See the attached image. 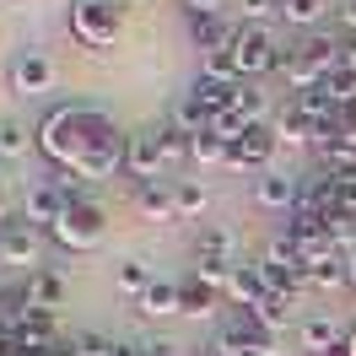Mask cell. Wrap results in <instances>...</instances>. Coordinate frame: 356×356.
<instances>
[{
    "label": "cell",
    "mask_w": 356,
    "mask_h": 356,
    "mask_svg": "<svg viewBox=\"0 0 356 356\" xmlns=\"http://www.w3.org/2000/svg\"><path fill=\"white\" fill-rule=\"evenodd\" d=\"M135 308L146 313V318H173V313H184L178 308V281H152V286L140 291V297H135Z\"/></svg>",
    "instance_id": "cell-19"
},
{
    "label": "cell",
    "mask_w": 356,
    "mask_h": 356,
    "mask_svg": "<svg viewBox=\"0 0 356 356\" xmlns=\"http://www.w3.org/2000/svg\"><path fill=\"white\" fill-rule=\"evenodd\" d=\"M340 70H356V33L340 38Z\"/></svg>",
    "instance_id": "cell-35"
},
{
    "label": "cell",
    "mask_w": 356,
    "mask_h": 356,
    "mask_svg": "<svg viewBox=\"0 0 356 356\" xmlns=\"http://www.w3.org/2000/svg\"><path fill=\"white\" fill-rule=\"evenodd\" d=\"M27 302L54 313L65 302V275H60V270H27Z\"/></svg>",
    "instance_id": "cell-18"
},
{
    "label": "cell",
    "mask_w": 356,
    "mask_h": 356,
    "mask_svg": "<svg viewBox=\"0 0 356 356\" xmlns=\"http://www.w3.org/2000/svg\"><path fill=\"white\" fill-rule=\"evenodd\" d=\"M152 281H156V275L140 265V259H119V265H113V286H119V291H130V297H140V291L152 286Z\"/></svg>",
    "instance_id": "cell-26"
},
{
    "label": "cell",
    "mask_w": 356,
    "mask_h": 356,
    "mask_svg": "<svg viewBox=\"0 0 356 356\" xmlns=\"http://www.w3.org/2000/svg\"><path fill=\"white\" fill-rule=\"evenodd\" d=\"M33 146H38V130H27L22 119H0V162H27Z\"/></svg>",
    "instance_id": "cell-21"
},
{
    "label": "cell",
    "mask_w": 356,
    "mask_h": 356,
    "mask_svg": "<svg viewBox=\"0 0 356 356\" xmlns=\"http://www.w3.org/2000/svg\"><path fill=\"white\" fill-rule=\"evenodd\" d=\"M168 168V146H162V124L152 130H135L130 146H124V173H135V184H152Z\"/></svg>",
    "instance_id": "cell-8"
},
{
    "label": "cell",
    "mask_w": 356,
    "mask_h": 356,
    "mask_svg": "<svg viewBox=\"0 0 356 356\" xmlns=\"http://www.w3.org/2000/svg\"><path fill=\"white\" fill-rule=\"evenodd\" d=\"M334 346H346L340 340V318L334 313H308L302 318V351H334Z\"/></svg>",
    "instance_id": "cell-20"
},
{
    "label": "cell",
    "mask_w": 356,
    "mask_h": 356,
    "mask_svg": "<svg viewBox=\"0 0 356 356\" xmlns=\"http://www.w3.org/2000/svg\"><path fill=\"white\" fill-rule=\"evenodd\" d=\"M54 81H60V70H54V60L44 49H22L11 60V70H6V87L17 97H44V92H54Z\"/></svg>",
    "instance_id": "cell-6"
},
{
    "label": "cell",
    "mask_w": 356,
    "mask_h": 356,
    "mask_svg": "<svg viewBox=\"0 0 356 356\" xmlns=\"http://www.w3.org/2000/svg\"><path fill=\"white\" fill-rule=\"evenodd\" d=\"M346 346H351V356H356V330H351V340H346Z\"/></svg>",
    "instance_id": "cell-39"
},
{
    "label": "cell",
    "mask_w": 356,
    "mask_h": 356,
    "mask_svg": "<svg viewBox=\"0 0 356 356\" xmlns=\"http://www.w3.org/2000/svg\"><path fill=\"white\" fill-rule=\"evenodd\" d=\"M291 103H297V108H302V113H313L318 124H334V113H340V103H334V97H330V92H324V87H313V92H297Z\"/></svg>",
    "instance_id": "cell-28"
},
{
    "label": "cell",
    "mask_w": 356,
    "mask_h": 356,
    "mask_svg": "<svg viewBox=\"0 0 356 356\" xmlns=\"http://www.w3.org/2000/svg\"><path fill=\"white\" fill-rule=\"evenodd\" d=\"M259 356H265V351H259Z\"/></svg>",
    "instance_id": "cell-43"
},
{
    "label": "cell",
    "mask_w": 356,
    "mask_h": 356,
    "mask_svg": "<svg viewBox=\"0 0 356 356\" xmlns=\"http://www.w3.org/2000/svg\"><path fill=\"white\" fill-rule=\"evenodd\" d=\"M173 200H178V222H184V216H200L205 205H211V195H205V184L184 178V184H173Z\"/></svg>",
    "instance_id": "cell-29"
},
{
    "label": "cell",
    "mask_w": 356,
    "mask_h": 356,
    "mask_svg": "<svg viewBox=\"0 0 356 356\" xmlns=\"http://www.w3.org/2000/svg\"><path fill=\"white\" fill-rule=\"evenodd\" d=\"M135 211L146 216V222H178V200H173V184H135Z\"/></svg>",
    "instance_id": "cell-15"
},
{
    "label": "cell",
    "mask_w": 356,
    "mask_h": 356,
    "mask_svg": "<svg viewBox=\"0 0 356 356\" xmlns=\"http://www.w3.org/2000/svg\"><path fill=\"white\" fill-rule=\"evenodd\" d=\"M324 238H330L340 254H351L356 248V211H330V216H324Z\"/></svg>",
    "instance_id": "cell-25"
},
{
    "label": "cell",
    "mask_w": 356,
    "mask_h": 356,
    "mask_svg": "<svg viewBox=\"0 0 356 356\" xmlns=\"http://www.w3.org/2000/svg\"><path fill=\"white\" fill-rule=\"evenodd\" d=\"M286 54H291V49L275 44V38H270V27H238L232 60H238V70H243V81L265 76V70H281V65H286Z\"/></svg>",
    "instance_id": "cell-4"
},
{
    "label": "cell",
    "mask_w": 356,
    "mask_h": 356,
    "mask_svg": "<svg viewBox=\"0 0 356 356\" xmlns=\"http://www.w3.org/2000/svg\"><path fill=\"white\" fill-rule=\"evenodd\" d=\"M238 17L243 27H265L270 17H281V0H238Z\"/></svg>",
    "instance_id": "cell-31"
},
{
    "label": "cell",
    "mask_w": 356,
    "mask_h": 356,
    "mask_svg": "<svg viewBox=\"0 0 356 356\" xmlns=\"http://www.w3.org/2000/svg\"><path fill=\"white\" fill-rule=\"evenodd\" d=\"M334 11H340V22H346V27H351V33H356V0H340Z\"/></svg>",
    "instance_id": "cell-36"
},
{
    "label": "cell",
    "mask_w": 356,
    "mask_h": 356,
    "mask_svg": "<svg viewBox=\"0 0 356 356\" xmlns=\"http://www.w3.org/2000/svg\"><path fill=\"white\" fill-rule=\"evenodd\" d=\"M135 346H140V356H178V351H184L173 334H162V330H156V334H146V340H135Z\"/></svg>",
    "instance_id": "cell-33"
},
{
    "label": "cell",
    "mask_w": 356,
    "mask_h": 356,
    "mask_svg": "<svg viewBox=\"0 0 356 356\" xmlns=\"http://www.w3.org/2000/svg\"><path fill=\"white\" fill-rule=\"evenodd\" d=\"M44 238H49V232L27 227L22 211H17V227H6V238H0V259H6V265H33V270H44Z\"/></svg>",
    "instance_id": "cell-12"
},
{
    "label": "cell",
    "mask_w": 356,
    "mask_h": 356,
    "mask_svg": "<svg viewBox=\"0 0 356 356\" xmlns=\"http://www.w3.org/2000/svg\"><path fill=\"white\" fill-rule=\"evenodd\" d=\"M254 205L259 211H297V178H286V173H259L254 178Z\"/></svg>",
    "instance_id": "cell-14"
},
{
    "label": "cell",
    "mask_w": 356,
    "mask_h": 356,
    "mask_svg": "<svg viewBox=\"0 0 356 356\" xmlns=\"http://www.w3.org/2000/svg\"><path fill=\"white\" fill-rule=\"evenodd\" d=\"M281 6H286V0H281Z\"/></svg>",
    "instance_id": "cell-42"
},
{
    "label": "cell",
    "mask_w": 356,
    "mask_h": 356,
    "mask_svg": "<svg viewBox=\"0 0 356 356\" xmlns=\"http://www.w3.org/2000/svg\"><path fill=\"white\" fill-rule=\"evenodd\" d=\"M17 211H22V222H27V227H38V232H49V227L60 222V216H65L70 205H65V195L54 189V178H33Z\"/></svg>",
    "instance_id": "cell-11"
},
{
    "label": "cell",
    "mask_w": 356,
    "mask_h": 356,
    "mask_svg": "<svg viewBox=\"0 0 356 356\" xmlns=\"http://www.w3.org/2000/svg\"><path fill=\"white\" fill-rule=\"evenodd\" d=\"M103 232H108V211L97 200H87V205H70L60 222L49 227V238L60 248H70V254H87V248H97L103 243Z\"/></svg>",
    "instance_id": "cell-3"
},
{
    "label": "cell",
    "mask_w": 356,
    "mask_h": 356,
    "mask_svg": "<svg viewBox=\"0 0 356 356\" xmlns=\"http://www.w3.org/2000/svg\"><path fill=\"white\" fill-rule=\"evenodd\" d=\"M189 97H195L205 113H227V108H232V97H238V87H222V81H211V76H195Z\"/></svg>",
    "instance_id": "cell-24"
},
{
    "label": "cell",
    "mask_w": 356,
    "mask_h": 356,
    "mask_svg": "<svg viewBox=\"0 0 356 356\" xmlns=\"http://www.w3.org/2000/svg\"><path fill=\"white\" fill-rule=\"evenodd\" d=\"M275 152H281L275 124H254L243 140H232V146H227V168H254V173H270Z\"/></svg>",
    "instance_id": "cell-9"
},
{
    "label": "cell",
    "mask_w": 356,
    "mask_h": 356,
    "mask_svg": "<svg viewBox=\"0 0 356 356\" xmlns=\"http://www.w3.org/2000/svg\"><path fill=\"white\" fill-rule=\"evenodd\" d=\"M302 356H351V346H334V351H302Z\"/></svg>",
    "instance_id": "cell-37"
},
{
    "label": "cell",
    "mask_w": 356,
    "mask_h": 356,
    "mask_svg": "<svg viewBox=\"0 0 356 356\" xmlns=\"http://www.w3.org/2000/svg\"><path fill=\"white\" fill-rule=\"evenodd\" d=\"M248 318H254V324H265L270 334H281V330L291 324V302H286V297H275V291H270V297H265V302H259L254 313H248Z\"/></svg>",
    "instance_id": "cell-27"
},
{
    "label": "cell",
    "mask_w": 356,
    "mask_h": 356,
    "mask_svg": "<svg viewBox=\"0 0 356 356\" xmlns=\"http://www.w3.org/2000/svg\"><path fill=\"white\" fill-rule=\"evenodd\" d=\"M189 162H227V140H216V135L205 130L189 140Z\"/></svg>",
    "instance_id": "cell-32"
},
{
    "label": "cell",
    "mask_w": 356,
    "mask_h": 356,
    "mask_svg": "<svg viewBox=\"0 0 356 356\" xmlns=\"http://www.w3.org/2000/svg\"><path fill=\"white\" fill-rule=\"evenodd\" d=\"M351 281V270H346V254L334 248V254H324L318 265H308V286H318V291H334V286H346Z\"/></svg>",
    "instance_id": "cell-23"
},
{
    "label": "cell",
    "mask_w": 356,
    "mask_h": 356,
    "mask_svg": "<svg viewBox=\"0 0 356 356\" xmlns=\"http://www.w3.org/2000/svg\"><path fill=\"white\" fill-rule=\"evenodd\" d=\"M238 232L232 227H200V238H195V270H205V275H222L227 281V270L238 265Z\"/></svg>",
    "instance_id": "cell-7"
},
{
    "label": "cell",
    "mask_w": 356,
    "mask_h": 356,
    "mask_svg": "<svg viewBox=\"0 0 356 356\" xmlns=\"http://www.w3.org/2000/svg\"><path fill=\"white\" fill-rule=\"evenodd\" d=\"M275 135H281V146H302V140H313V146H318L324 124H318L313 113H302L297 103H286V108L275 113Z\"/></svg>",
    "instance_id": "cell-17"
},
{
    "label": "cell",
    "mask_w": 356,
    "mask_h": 356,
    "mask_svg": "<svg viewBox=\"0 0 356 356\" xmlns=\"http://www.w3.org/2000/svg\"><path fill=\"white\" fill-rule=\"evenodd\" d=\"M184 17L189 22H211V17H222V0H184Z\"/></svg>",
    "instance_id": "cell-34"
},
{
    "label": "cell",
    "mask_w": 356,
    "mask_h": 356,
    "mask_svg": "<svg viewBox=\"0 0 356 356\" xmlns=\"http://www.w3.org/2000/svg\"><path fill=\"white\" fill-rule=\"evenodd\" d=\"M238 27H243V22H232V17L189 22V33H195V49H200V60H205V54H227V49L238 44Z\"/></svg>",
    "instance_id": "cell-16"
},
{
    "label": "cell",
    "mask_w": 356,
    "mask_h": 356,
    "mask_svg": "<svg viewBox=\"0 0 356 356\" xmlns=\"http://www.w3.org/2000/svg\"><path fill=\"white\" fill-rule=\"evenodd\" d=\"M113 135V119L103 108H87V103H60V108L44 113V124H38V152L49 162H60L76 173V162L97 146V140H108Z\"/></svg>",
    "instance_id": "cell-1"
},
{
    "label": "cell",
    "mask_w": 356,
    "mask_h": 356,
    "mask_svg": "<svg viewBox=\"0 0 356 356\" xmlns=\"http://www.w3.org/2000/svg\"><path fill=\"white\" fill-rule=\"evenodd\" d=\"M318 6H340V0H318Z\"/></svg>",
    "instance_id": "cell-41"
},
{
    "label": "cell",
    "mask_w": 356,
    "mask_h": 356,
    "mask_svg": "<svg viewBox=\"0 0 356 356\" xmlns=\"http://www.w3.org/2000/svg\"><path fill=\"white\" fill-rule=\"evenodd\" d=\"M265 297H270V286H265V275H259V259L227 270V302H232L238 313H254Z\"/></svg>",
    "instance_id": "cell-13"
},
{
    "label": "cell",
    "mask_w": 356,
    "mask_h": 356,
    "mask_svg": "<svg viewBox=\"0 0 356 356\" xmlns=\"http://www.w3.org/2000/svg\"><path fill=\"white\" fill-rule=\"evenodd\" d=\"M232 113L243 119L248 130H254V124H270V97H265V87L243 81V87H238V97H232Z\"/></svg>",
    "instance_id": "cell-22"
},
{
    "label": "cell",
    "mask_w": 356,
    "mask_h": 356,
    "mask_svg": "<svg viewBox=\"0 0 356 356\" xmlns=\"http://www.w3.org/2000/svg\"><path fill=\"white\" fill-rule=\"evenodd\" d=\"M119 6H146V0H119Z\"/></svg>",
    "instance_id": "cell-40"
},
{
    "label": "cell",
    "mask_w": 356,
    "mask_h": 356,
    "mask_svg": "<svg viewBox=\"0 0 356 356\" xmlns=\"http://www.w3.org/2000/svg\"><path fill=\"white\" fill-rule=\"evenodd\" d=\"M346 270H351V286H356V248L346 254Z\"/></svg>",
    "instance_id": "cell-38"
},
{
    "label": "cell",
    "mask_w": 356,
    "mask_h": 356,
    "mask_svg": "<svg viewBox=\"0 0 356 356\" xmlns=\"http://www.w3.org/2000/svg\"><path fill=\"white\" fill-rule=\"evenodd\" d=\"M222 297H227V281H222V275L189 270V275L178 281V308L189 313V318H211V313L222 308Z\"/></svg>",
    "instance_id": "cell-10"
},
{
    "label": "cell",
    "mask_w": 356,
    "mask_h": 356,
    "mask_svg": "<svg viewBox=\"0 0 356 356\" xmlns=\"http://www.w3.org/2000/svg\"><path fill=\"white\" fill-rule=\"evenodd\" d=\"M259 275H265V286L275 291V297H286V302H297V291L308 286V265L297 259V248H291L286 238H275V243L265 248V259H259Z\"/></svg>",
    "instance_id": "cell-5"
},
{
    "label": "cell",
    "mask_w": 356,
    "mask_h": 356,
    "mask_svg": "<svg viewBox=\"0 0 356 356\" xmlns=\"http://www.w3.org/2000/svg\"><path fill=\"white\" fill-rule=\"evenodd\" d=\"M70 38L92 54H108L119 38V0H70Z\"/></svg>",
    "instance_id": "cell-2"
},
{
    "label": "cell",
    "mask_w": 356,
    "mask_h": 356,
    "mask_svg": "<svg viewBox=\"0 0 356 356\" xmlns=\"http://www.w3.org/2000/svg\"><path fill=\"white\" fill-rule=\"evenodd\" d=\"M281 17H286L291 27L313 33V27H318V17H324V6H318V0H286V6H281Z\"/></svg>",
    "instance_id": "cell-30"
}]
</instances>
